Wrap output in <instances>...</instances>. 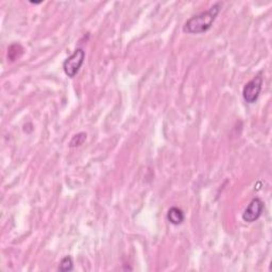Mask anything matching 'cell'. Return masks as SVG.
Wrapping results in <instances>:
<instances>
[{"instance_id":"cell-1","label":"cell","mask_w":272,"mask_h":272,"mask_svg":"<svg viewBox=\"0 0 272 272\" xmlns=\"http://www.w3.org/2000/svg\"><path fill=\"white\" fill-rule=\"evenodd\" d=\"M221 9V4L213 5L207 11L199 13L189 20L183 26V32L187 34H200L211 29Z\"/></svg>"},{"instance_id":"cell-7","label":"cell","mask_w":272,"mask_h":272,"mask_svg":"<svg viewBox=\"0 0 272 272\" xmlns=\"http://www.w3.org/2000/svg\"><path fill=\"white\" fill-rule=\"evenodd\" d=\"M72 269H74V261H72V258L70 256L63 257L59 265V270L66 272V271H71Z\"/></svg>"},{"instance_id":"cell-6","label":"cell","mask_w":272,"mask_h":272,"mask_svg":"<svg viewBox=\"0 0 272 272\" xmlns=\"http://www.w3.org/2000/svg\"><path fill=\"white\" fill-rule=\"evenodd\" d=\"M24 53V48L21 46L20 44H12L10 47L8 48V59L11 62L16 61L20 59Z\"/></svg>"},{"instance_id":"cell-4","label":"cell","mask_w":272,"mask_h":272,"mask_svg":"<svg viewBox=\"0 0 272 272\" xmlns=\"http://www.w3.org/2000/svg\"><path fill=\"white\" fill-rule=\"evenodd\" d=\"M264 202L259 198H254L242 213V220L248 223L256 221L264 212Z\"/></svg>"},{"instance_id":"cell-8","label":"cell","mask_w":272,"mask_h":272,"mask_svg":"<svg viewBox=\"0 0 272 272\" xmlns=\"http://www.w3.org/2000/svg\"><path fill=\"white\" fill-rule=\"evenodd\" d=\"M85 140H86V133L81 132V133L75 135L74 138L71 139V141L69 143V147H71V148L79 147L85 142Z\"/></svg>"},{"instance_id":"cell-2","label":"cell","mask_w":272,"mask_h":272,"mask_svg":"<svg viewBox=\"0 0 272 272\" xmlns=\"http://www.w3.org/2000/svg\"><path fill=\"white\" fill-rule=\"evenodd\" d=\"M85 60V51L82 48H78L74 51L70 57H68L63 63V70L69 78H75L80 68L82 67Z\"/></svg>"},{"instance_id":"cell-3","label":"cell","mask_w":272,"mask_h":272,"mask_svg":"<svg viewBox=\"0 0 272 272\" xmlns=\"http://www.w3.org/2000/svg\"><path fill=\"white\" fill-rule=\"evenodd\" d=\"M261 87H262V77L260 74H258L256 77L250 80L249 82L243 86L242 89L243 100L250 104L256 102L260 95Z\"/></svg>"},{"instance_id":"cell-5","label":"cell","mask_w":272,"mask_h":272,"mask_svg":"<svg viewBox=\"0 0 272 272\" xmlns=\"http://www.w3.org/2000/svg\"><path fill=\"white\" fill-rule=\"evenodd\" d=\"M167 219L171 224L179 225L181 223H183V221L185 219V216L181 208L172 206L169 208V211L167 213Z\"/></svg>"}]
</instances>
